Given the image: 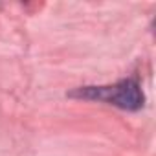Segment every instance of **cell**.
Instances as JSON below:
<instances>
[{
    "mask_svg": "<svg viewBox=\"0 0 156 156\" xmlns=\"http://www.w3.org/2000/svg\"><path fill=\"white\" fill-rule=\"evenodd\" d=\"M72 96L85 99H98L108 105H116L125 110H138L143 105V92L134 79H123L112 87H87L79 88Z\"/></svg>",
    "mask_w": 156,
    "mask_h": 156,
    "instance_id": "6da1fadb",
    "label": "cell"
}]
</instances>
